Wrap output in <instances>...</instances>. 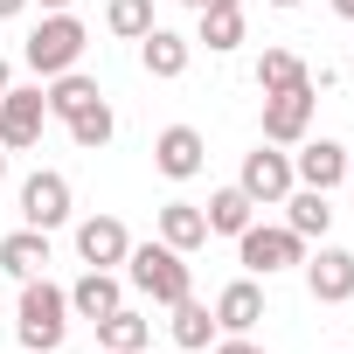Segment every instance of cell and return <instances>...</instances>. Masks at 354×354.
<instances>
[{
  "mask_svg": "<svg viewBox=\"0 0 354 354\" xmlns=\"http://www.w3.org/2000/svg\"><path fill=\"white\" fill-rule=\"evenodd\" d=\"M42 97H49V118H77V111H84V104H97L104 91H97L84 70H63V77H49V91H42Z\"/></svg>",
  "mask_w": 354,
  "mask_h": 354,
  "instance_id": "22",
  "label": "cell"
},
{
  "mask_svg": "<svg viewBox=\"0 0 354 354\" xmlns=\"http://www.w3.org/2000/svg\"><path fill=\"white\" fill-rule=\"evenodd\" d=\"M167 313H174V326H167V333H174V347H188V354H202V347L216 340V313H209V306H202L195 292H188V299H174Z\"/></svg>",
  "mask_w": 354,
  "mask_h": 354,
  "instance_id": "20",
  "label": "cell"
},
{
  "mask_svg": "<svg viewBox=\"0 0 354 354\" xmlns=\"http://www.w3.org/2000/svg\"><path fill=\"white\" fill-rule=\"evenodd\" d=\"M8 84H15V70H8V56H0V91H8Z\"/></svg>",
  "mask_w": 354,
  "mask_h": 354,
  "instance_id": "31",
  "label": "cell"
},
{
  "mask_svg": "<svg viewBox=\"0 0 354 354\" xmlns=\"http://www.w3.org/2000/svg\"><path fill=\"white\" fill-rule=\"evenodd\" d=\"M63 125H70V139H77L84 153L111 146V132H118V118H111V104H104V97H97V104H84V111H77V118H63Z\"/></svg>",
  "mask_w": 354,
  "mask_h": 354,
  "instance_id": "24",
  "label": "cell"
},
{
  "mask_svg": "<svg viewBox=\"0 0 354 354\" xmlns=\"http://www.w3.org/2000/svg\"><path fill=\"white\" fill-rule=\"evenodd\" d=\"M257 319H264V285L257 278H236V285L216 292V333H257Z\"/></svg>",
  "mask_w": 354,
  "mask_h": 354,
  "instance_id": "13",
  "label": "cell"
},
{
  "mask_svg": "<svg viewBox=\"0 0 354 354\" xmlns=\"http://www.w3.org/2000/svg\"><path fill=\"white\" fill-rule=\"evenodd\" d=\"M313 84H299V91H271L264 97V139L271 146H299L306 132H313Z\"/></svg>",
  "mask_w": 354,
  "mask_h": 354,
  "instance_id": "8",
  "label": "cell"
},
{
  "mask_svg": "<svg viewBox=\"0 0 354 354\" xmlns=\"http://www.w3.org/2000/svg\"><path fill=\"white\" fill-rule=\"evenodd\" d=\"M42 118H49V97L42 91H0V146L8 153H28L35 139H42Z\"/></svg>",
  "mask_w": 354,
  "mask_h": 354,
  "instance_id": "7",
  "label": "cell"
},
{
  "mask_svg": "<svg viewBox=\"0 0 354 354\" xmlns=\"http://www.w3.org/2000/svg\"><path fill=\"white\" fill-rule=\"evenodd\" d=\"M202 216H209V236H243V230L257 223V202H250L243 188H216Z\"/></svg>",
  "mask_w": 354,
  "mask_h": 354,
  "instance_id": "21",
  "label": "cell"
},
{
  "mask_svg": "<svg viewBox=\"0 0 354 354\" xmlns=\"http://www.w3.org/2000/svg\"><path fill=\"white\" fill-rule=\"evenodd\" d=\"M125 278H132L153 306H174V299L195 292V271H188V257L174 250V243H132V250H125Z\"/></svg>",
  "mask_w": 354,
  "mask_h": 354,
  "instance_id": "2",
  "label": "cell"
},
{
  "mask_svg": "<svg viewBox=\"0 0 354 354\" xmlns=\"http://www.w3.org/2000/svg\"><path fill=\"white\" fill-rule=\"evenodd\" d=\"M195 42H209L216 56H230L243 42V8H202V35Z\"/></svg>",
  "mask_w": 354,
  "mask_h": 354,
  "instance_id": "25",
  "label": "cell"
},
{
  "mask_svg": "<svg viewBox=\"0 0 354 354\" xmlns=\"http://www.w3.org/2000/svg\"><path fill=\"white\" fill-rule=\"evenodd\" d=\"M271 8H299V0H271Z\"/></svg>",
  "mask_w": 354,
  "mask_h": 354,
  "instance_id": "34",
  "label": "cell"
},
{
  "mask_svg": "<svg viewBox=\"0 0 354 354\" xmlns=\"http://www.w3.org/2000/svg\"><path fill=\"white\" fill-rule=\"evenodd\" d=\"M236 257H243L250 278H278V271L306 264V236H292L285 223H250V230L236 236Z\"/></svg>",
  "mask_w": 354,
  "mask_h": 354,
  "instance_id": "4",
  "label": "cell"
},
{
  "mask_svg": "<svg viewBox=\"0 0 354 354\" xmlns=\"http://www.w3.org/2000/svg\"><path fill=\"white\" fill-rule=\"evenodd\" d=\"M278 209H285V230H292V236H306V243L333 230V209H326V195H319V188H292Z\"/></svg>",
  "mask_w": 354,
  "mask_h": 354,
  "instance_id": "18",
  "label": "cell"
},
{
  "mask_svg": "<svg viewBox=\"0 0 354 354\" xmlns=\"http://www.w3.org/2000/svg\"><path fill=\"white\" fill-rule=\"evenodd\" d=\"M0 271H15V278H42L49 271V230H15V236H0Z\"/></svg>",
  "mask_w": 354,
  "mask_h": 354,
  "instance_id": "16",
  "label": "cell"
},
{
  "mask_svg": "<svg viewBox=\"0 0 354 354\" xmlns=\"http://www.w3.org/2000/svg\"><path fill=\"white\" fill-rule=\"evenodd\" d=\"M15 333H21V347H28V354H56V347H63V333H70V292H63V285H49V271H42V278H21Z\"/></svg>",
  "mask_w": 354,
  "mask_h": 354,
  "instance_id": "1",
  "label": "cell"
},
{
  "mask_svg": "<svg viewBox=\"0 0 354 354\" xmlns=\"http://www.w3.org/2000/svg\"><path fill=\"white\" fill-rule=\"evenodd\" d=\"M125 306V285H118V271H84L77 285H70V319H104V313H118Z\"/></svg>",
  "mask_w": 354,
  "mask_h": 354,
  "instance_id": "14",
  "label": "cell"
},
{
  "mask_svg": "<svg viewBox=\"0 0 354 354\" xmlns=\"http://www.w3.org/2000/svg\"><path fill=\"white\" fill-rule=\"evenodd\" d=\"M188 56H195V42H188V35H174V28H160V21L139 35V63H146V77H181Z\"/></svg>",
  "mask_w": 354,
  "mask_h": 354,
  "instance_id": "15",
  "label": "cell"
},
{
  "mask_svg": "<svg viewBox=\"0 0 354 354\" xmlns=\"http://www.w3.org/2000/svg\"><path fill=\"white\" fill-rule=\"evenodd\" d=\"M146 340H153V319L132 313V306H118V313L97 319V347L104 354H146Z\"/></svg>",
  "mask_w": 354,
  "mask_h": 354,
  "instance_id": "17",
  "label": "cell"
},
{
  "mask_svg": "<svg viewBox=\"0 0 354 354\" xmlns=\"http://www.w3.org/2000/svg\"><path fill=\"white\" fill-rule=\"evenodd\" d=\"M181 8H202V0H181Z\"/></svg>",
  "mask_w": 354,
  "mask_h": 354,
  "instance_id": "35",
  "label": "cell"
},
{
  "mask_svg": "<svg viewBox=\"0 0 354 354\" xmlns=\"http://www.w3.org/2000/svg\"><path fill=\"white\" fill-rule=\"evenodd\" d=\"M21 354H28V347H21Z\"/></svg>",
  "mask_w": 354,
  "mask_h": 354,
  "instance_id": "37",
  "label": "cell"
},
{
  "mask_svg": "<svg viewBox=\"0 0 354 354\" xmlns=\"http://www.w3.org/2000/svg\"><path fill=\"white\" fill-rule=\"evenodd\" d=\"M236 188H243L257 209H278V202L299 188V181H292V153H278V146L264 139L257 153H243V174H236Z\"/></svg>",
  "mask_w": 354,
  "mask_h": 354,
  "instance_id": "5",
  "label": "cell"
},
{
  "mask_svg": "<svg viewBox=\"0 0 354 354\" xmlns=\"http://www.w3.org/2000/svg\"><path fill=\"white\" fill-rule=\"evenodd\" d=\"M160 243H174L181 257L202 250V243H209V216H202L195 202H167V209H160Z\"/></svg>",
  "mask_w": 354,
  "mask_h": 354,
  "instance_id": "19",
  "label": "cell"
},
{
  "mask_svg": "<svg viewBox=\"0 0 354 354\" xmlns=\"http://www.w3.org/2000/svg\"><path fill=\"white\" fill-rule=\"evenodd\" d=\"M333 15H340V21H354V0H333Z\"/></svg>",
  "mask_w": 354,
  "mask_h": 354,
  "instance_id": "30",
  "label": "cell"
},
{
  "mask_svg": "<svg viewBox=\"0 0 354 354\" xmlns=\"http://www.w3.org/2000/svg\"><path fill=\"white\" fill-rule=\"evenodd\" d=\"M216 354H264V347H257L250 333H223V340H216Z\"/></svg>",
  "mask_w": 354,
  "mask_h": 354,
  "instance_id": "27",
  "label": "cell"
},
{
  "mask_svg": "<svg viewBox=\"0 0 354 354\" xmlns=\"http://www.w3.org/2000/svg\"><path fill=\"white\" fill-rule=\"evenodd\" d=\"M28 8V0H0V21H8V15H21Z\"/></svg>",
  "mask_w": 354,
  "mask_h": 354,
  "instance_id": "29",
  "label": "cell"
},
{
  "mask_svg": "<svg viewBox=\"0 0 354 354\" xmlns=\"http://www.w3.org/2000/svg\"><path fill=\"white\" fill-rule=\"evenodd\" d=\"M347 174H354V153H347Z\"/></svg>",
  "mask_w": 354,
  "mask_h": 354,
  "instance_id": "36",
  "label": "cell"
},
{
  "mask_svg": "<svg viewBox=\"0 0 354 354\" xmlns=\"http://www.w3.org/2000/svg\"><path fill=\"white\" fill-rule=\"evenodd\" d=\"M0 181H8V146H0Z\"/></svg>",
  "mask_w": 354,
  "mask_h": 354,
  "instance_id": "33",
  "label": "cell"
},
{
  "mask_svg": "<svg viewBox=\"0 0 354 354\" xmlns=\"http://www.w3.org/2000/svg\"><path fill=\"white\" fill-rule=\"evenodd\" d=\"M84 21L77 15H42L35 21V35L21 42V63L35 70V77H63V70H77V56H84Z\"/></svg>",
  "mask_w": 354,
  "mask_h": 354,
  "instance_id": "3",
  "label": "cell"
},
{
  "mask_svg": "<svg viewBox=\"0 0 354 354\" xmlns=\"http://www.w3.org/2000/svg\"><path fill=\"white\" fill-rule=\"evenodd\" d=\"M292 181L333 195V188L347 181V146H340V139H299V153H292Z\"/></svg>",
  "mask_w": 354,
  "mask_h": 354,
  "instance_id": "10",
  "label": "cell"
},
{
  "mask_svg": "<svg viewBox=\"0 0 354 354\" xmlns=\"http://www.w3.org/2000/svg\"><path fill=\"white\" fill-rule=\"evenodd\" d=\"M21 223L28 230H63L70 223V181L56 167H35L28 181H21Z\"/></svg>",
  "mask_w": 354,
  "mask_h": 354,
  "instance_id": "6",
  "label": "cell"
},
{
  "mask_svg": "<svg viewBox=\"0 0 354 354\" xmlns=\"http://www.w3.org/2000/svg\"><path fill=\"white\" fill-rule=\"evenodd\" d=\"M125 250H132V236H125V223H118V216H84V223H77V257H84L91 271L125 264Z\"/></svg>",
  "mask_w": 354,
  "mask_h": 354,
  "instance_id": "12",
  "label": "cell"
},
{
  "mask_svg": "<svg viewBox=\"0 0 354 354\" xmlns=\"http://www.w3.org/2000/svg\"><path fill=\"white\" fill-rule=\"evenodd\" d=\"M153 167L167 174V181H195V174L209 167V146H202V132H195V125H167V132L153 139Z\"/></svg>",
  "mask_w": 354,
  "mask_h": 354,
  "instance_id": "11",
  "label": "cell"
},
{
  "mask_svg": "<svg viewBox=\"0 0 354 354\" xmlns=\"http://www.w3.org/2000/svg\"><path fill=\"white\" fill-rule=\"evenodd\" d=\"M35 8H42V15H70V0H35Z\"/></svg>",
  "mask_w": 354,
  "mask_h": 354,
  "instance_id": "28",
  "label": "cell"
},
{
  "mask_svg": "<svg viewBox=\"0 0 354 354\" xmlns=\"http://www.w3.org/2000/svg\"><path fill=\"white\" fill-rule=\"evenodd\" d=\"M104 28L125 35V42H139L153 28V0H104Z\"/></svg>",
  "mask_w": 354,
  "mask_h": 354,
  "instance_id": "26",
  "label": "cell"
},
{
  "mask_svg": "<svg viewBox=\"0 0 354 354\" xmlns=\"http://www.w3.org/2000/svg\"><path fill=\"white\" fill-rule=\"evenodd\" d=\"M299 84H313V70L292 56V49H264L257 56V91L271 97V91H299Z\"/></svg>",
  "mask_w": 354,
  "mask_h": 354,
  "instance_id": "23",
  "label": "cell"
},
{
  "mask_svg": "<svg viewBox=\"0 0 354 354\" xmlns=\"http://www.w3.org/2000/svg\"><path fill=\"white\" fill-rule=\"evenodd\" d=\"M97 354H104V347H97Z\"/></svg>",
  "mask_w": 354,
  "mask_h": 354,
  "instance_id": "38",
  "label": "cell"
},
{
  "mask_svg": "<svg viewBox=\"0 0 354 354\" xmlns=\"http://www.w3.org/2000/svg\"><path fill=\"white\" fill-rule=\"evenodd\" d=\"M202 8H243V0H202Z\"/></svg>",
  "mask_w": 354,
  "mask_h": 354,
  "instance_id": "32",
  "label": "cell"
},
{
  "mask_svg": "<svg viewBox=\"0 0 354 354\" xmlns=\"http://www.w3.org/2000/svg\"><path fill=\"white\" fill-rule=\"evenodd\" d=\"M306 292H313L319 306H347V299H354V250L319 243V250L306 257Z\"/></svg>",
  "mask_w": 354,
  "mask_h": 354,
  "instance_id": "9",
  "label": "cell"
}]
</instances>
